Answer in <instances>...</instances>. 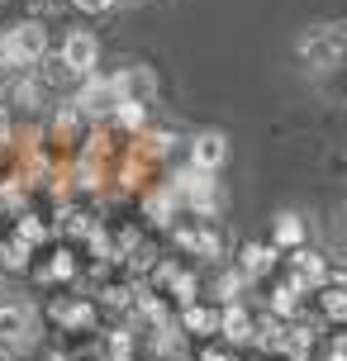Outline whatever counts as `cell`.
Returning a JSON list of instances; mask_svg holds the SVG:
<instances>
[{
	"mask_svg": "<svg viewBox=\"0 0 347 361\" xmlns=\"http://www.w3.org/2000/svg\"><path fill=\"white\" fill-rule=\"evenodd\" d=\"M95 57H100V48H95L91 34H72L62 43V67H72V72H81V76L95 67Z\"/></svg>",
	"mask_w": 347,
	"mask_h": 361,
	"instance_id": "obj_1",
	"label": "cell"
},
{
	"mask_svg": "<svg viewBox=\"0 0 347 361\" xmlns=\"http://www.w3.org/2000/svg\"><path fill=\"white\" fill-rule=\"evenodd\" d=\"M10 48H15V62L24 67V62H38V57H43L48 38H43L38 24H19V29H10Z\"/></svg>",
	"mask_w": 347,
	"mask_h": 361,
	"instance_id": "obj_2",
	"label": "cell"
},
{
	"mask_svg": "<svg viewBox=\"0 0 347 361\" xmlns=\"http://www.w3.org/2000/svg\"><path fill=\"white\" fill-rule=\"evenodd\" d=\"M224 157H229L224 133H200V138H195V166H200V171H214Z\"/></svg>",
	"mask_w": 347,
	"mask_h": 361,
	"instance_id": "obj_3",
	"label": "cell"
},
{
	"mask_svg": "<svg viewBox=\"0 0 347 361\" xmlns=\"http://www.w3.org/2000/svg\"><path fill=\"white\" fill-rule=\"evenodd\" d=\"M81 105L91 109V114H105L110 105H119V90H114V81H110V86H86Z\"/></svg>",
	"mask_w": 347,
	"mask_h": 361,
	"instance_id": "obj_4",
	"label": "cell"
},
{
	"mask_svg": "<svg viewBox=\"0 0 347 361\" xmlns=\"http://www.w3.org/2000/svg\"><path fill=\"white\" fill-rule=\"evenodd\" d=\"M219 328L229 333V338H233V343H243V338H252V333H248V314H243V309H229V314L219 319Z\"/></svg>",
	"mask_w": 347,
	"mask_h": 361,
	"instance_id": "obj_5",
	"label": "cell"
},
{
	"mask_svg": "<svg viewBox=\"0 0 347 361\" xmlns=\"http://www.w3.org/2000/svg\"><path fill=\"white\" fill-rule=\"evenodd\" d=\"M185 328H190V333H214L219 319H214V314H205V309H185Z\"/></svg>",
	"mask_w": 347,
	"mask_h": 361,
	"instance_id": "obj_6",
	"label": "cell"
},
{
	"mask_svg": "<svg viewBox=\"0 0 347 361\" xmlns=\"http://www.w3.org/2000/svg\"><path fill=\"white\" fill-rule=\"evenodd\" d=\"M19 328H24V309H0V333L15 338Z\"/></svg>",
	"mask_w": 347,
	"mask_h": 361,
	"instance_id": "obj_7",
	"label": "cell"
},
{
	"mask_svg": "<svg viewBox=\"0 0 347 361\" xmlns=\"http://www.w3.org/2000/svg\"><path fill=\"white\" fill-rule=\"evenodd\" d=\"M300 233H305V228H300V219H295V214H286V219H281V228H276L281 243H300Z\"/></svg>",
	"mask_w": 347,
	"mask_h": 361,
	"instance_id": "obj_8",
	"label": "cell"
},
{
	"mask_svg": "<svg viewBox=\"0 0 347 361\" xmlns=\"http://www.w3.org/2000/svg\"><path fill=\"white\" fill-rule=\"evenodd\" d=\"M0 67H19V62H15V48H10V34H0Z\"/></svg>",
	"mask_w": 347,
	"mask_h": 361,
	"instance_id": "obj_9",
	"label": "cell"
},
{
	"mask_svg": "<svg viewBox=\"0 0 347 361\" xmlns=\"http://www.w3.org/2000/svg\"><path fill=\"white\" fill-rule=\"evenodd\" d=\"M243 257H248V271H262V267H267V252H262V247H248Z\"/></svg>",
	"mask_w": 347,
	"mask_h": 361,
	"instance_id": "obj_10",
	"label": "cell"
},
{
	"mask_svg": "<svg viewBox=\"0 0 347 361\" xmlns=\"http://www.w3.org/2000/svg\"><path fill=\"white\" fill-rule=\"evenodd\" d=\"M76 5H81V10H110L114 0H76Z\"/></svg>",
	"mask_w": 347,
	"mask_h": 361,
	"instance_id": "obj_11",
	"label": "cell"
}]
</instances>
